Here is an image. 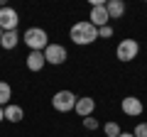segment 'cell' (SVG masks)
<instances>
[{
	"label": "cell",
	"instance_id": "obj_1",
	"mask_svg": "<svg viewBox=\"0 0 147 137\" xmlns=\"http://www.w3.org/2000/svg\"><path fill=\"white\" fill-rule=\"evenodd\" d=\"M69 37H71L74 44H79V47H86V44H93L98 39V27H93L88 20L84 22H76L69 32Z\"/></svg>",
	"mask_w": 147,
	"mask_h": 137
},
{
	"label": "cell",
	"instance_id": "obj_2",
	"mask_svg": "<svg viewBox=\"0 0 147 137\" xmlns=\"http://www.w3.org/2000/svg\"><path fill=\"white\" fill-rule=\"evenodd\" d=\"M22 42L30 47V52H44L49 47V37H47V32L42 27H30L22 34Z\"/></svg>",
	"mask_w": 147,
	"mask_h": 137
},
{
	"label": "cell",
	"instance_id": "obj_3",
	"mask_svg": "<svg viewBox=\"0 0 147 137\" xmlns=\"http://www.w3.org/2000/svg\"><path fill=\"white\" fill-rule=\"evenodd\" d=\"M76 100L79 98H76L71 91H57L54 98H52V105H54V110H59V113H69V110L76 108Z\"/></svg>",
	"mask_w": 147,
	"mask_h": 137
},
{
	"label": "cell",
	"instance_id": "obj_4",
	"mask_svg": "<svg viewBox=\"0 0 147 137\" xmlns=\"http://www.w3.org/2000/svg\"><path fill=\"white\" fill-rule=\"evenodd\" d=\"M137 54H140L137 39H123V42L118 44V49H115V56L120 59V61H132Z\"/></svg>",
	"mask_w": 147,
	"mask_h": 137
},
{
	"label": "cell",
	"instance_id": "obj_5",
	"mask_svg": "<svg viewBox=\"0 0 147 137\" xmlns=\"http://www.w3.org/2000/svg\"><path fill=\"white\" fill-rule=\"evenodd\" d=\"M17 22H20V15H17L15 7L5 5L3 10H0V27H3V32H15Z\"/></svg>",
	"mask_w": 147,
	"mask_h": 137
},
{
	"label": "cell",
	"instance_id": "obj_6",
	"mask_svg": "<svg viewBox=\"0 0 147 137\" xmlns=\"http://www.w3.org/2000/svg\"><path fill=\"white\" fill-rule=\"evenodd\" d=\"M66 47H61V44H49L47 49H44V59H47V64H52V66H61L64 61H66Z\"/></svg>",
	"mask_w": 147,
	"mask_h": 137
},
{
	"label": "cell",
	"instance_id": "obj_7",
	"mask_svg": "<svg viewBox=\"0 0 147 137\" xmlns=\"http://www.w3.org/2000/svg\"><path fill=\"white\" fill-rule=\"evenodd\" d=\"M120 108H123V113H125V115H130V118L142 115V110H145V105H142V100L137 98V95H125V98H123V103H120Z\"/></svg>",
	"mask_w": 147,
	"mask_h": 137
},
{
	"label": "cell",
	"instance_id": "obj_8",
	"mask_svg": "<svg viewBox=\"0 0 147 137\" xmlns=\"http://www.w3.org/2000/svg\"><path fill=\"white\" fill-rule=\"evenodd\" d=\"M88 22L93 27H105L110 22V17H108V10H105V5H96V7H91V17H88Z\"/></svg>",
	"mask_w": 147,
	"mask_h": 137
},
{
	"label": "cell",
	"instance_id": "obj_9",
	"mask_svg": "<svg viewBox=\"0 0 147 137\" xmlns=\"http://www.w3.org/2000/svg\"><path fill=\"white\" fill-rule=\"evenodd\" d=\"M76 115L79 118H91L93 115V110H96V100L91 98V95H84V98H79L76 100Z\"/></svg>",
	"mask_w": 147,
	"mask_h": 137
},
{
	"label": "cell",
	"instance_id": "obj_10",
	"mask_svg": "<svg viewBox=\"0 0 147 137\" xmlns=\"http://www.w3.org/2000/svg\"><path fill=\"white\" fill-rule=\"evenodd\" d=\"M44 64H47V59H44V52H30L27 54V68L30 71H42L44 68Z\"/></svg>",
	"mask_w": 147,
	"mask_h": 137
},
{
	"label": "cell",
	"instance_id": "obj_11",
	"mask_svg": "<svg viewBox=\"0 0 147 137\" xmlns=\"http://www.w3.org/2000/svg\"><path fill=\"white\" fill-rule=\"evenodd\" d=\"M105 10H108L110 20H118V17L125 15V3H123V0H108V3H105Z\"/></svg>",
	"mask_w": 147,
	"mask_h": 137
},
{
	"label": "cell",
	"instance_id": "obj_12",
	"mask_svg": "<svg viewBox=\"0 0 147 137\" xmlns=\"http://www.w3.org/2000/svg\"><path fill=\"white\" fill-rule=\"evenodd\" d=\"M17 42H20V34H17V30L15 32H3V37H0V47L3 49H15L17 47Z\"/></svg>",
	"mask_w": 147,
	"mask_h": 137
},
{
	"label": "cell",
	"instance_id": "obj_13",
	"mask_svg": "<svg viewBox=\"0 0 147 137\" xmlns=\"http://www.w3.org/2000/svg\"><path fill=\"white\" fill-rule=\"evenodd\" d=\"M22 118H25V110H22L20 105H15V103L5 105V120H10V122H20Z\"/></svg>",
	"mask_w": 147,
	"mask_h": 137
},
{
	"label": "cell",
	"instance_id": "obj_14",
	"mask_svg": "<svg viewBox=\"0 0 147 137\" xmlns=\"http://www.w3.org/2000/svg\"><path fill=\"white\" fill-rule=\"evenodd\" d=\"M10 98H12V88L7 81H0V108L10 105Z\"/></svg>",
	"mask_w": 147,
	"mask_h": 137
},
{
	"label": "cell",
	"instance_id": "obj_15",
	"mask_svg": "<svg viewBox=\"0 0 147 137\" xmlns=\"http://www.w3.org/2000/svg\"><path fill=\"white\" fill-rule=\"evenodd\" d=\"M103 130H105L108 137H120V125H118V122H105Z\"/></svg>",
	"mask_w": 147,
	"mask_h": 137
},
{
	"label": "cell",
	"instance_id": "obj_16",
	"mask_svg": "<svg viewBox=\"0 0 147 137\" xmlns=\"http://www.w3.org/2000/svg\"><path fill=\"white\" fill-rule=\"evenodd\" d=\"M84 127H86V130H98L100 122L96 120V118H84Z\"/></svg>",
	"mask_w": 147,
	"mask_h": 137
},
{
	"label": "cell",
	"instance_id": "obj_17",
	"mask_svg": "<svg viewBox=\"0 0 147 137\" xmlns=\"http://www.w3.org/2000/svg\"><path fill=\"white\" fill-rule=\"evenodd\" d=\"M135 137H147V122H137L135 132H132Z\"/></svg>",
	"mask_w": 147,
	"mask_h": 137
},
{
	"label": "cell",
	"instance_id": "obj_18",
	"mask_svg": "<svg viewBox=\"0 0 147 137\" xmlns=\"http://www.w3.org/2000/svg\"><path fill=\"white\" fill-rule=\"evenodd\" d=\"M98 37H105V39H108V37H113V27H110V25L100 27V30H98Z\"/></svg>",
	"mask_w": 147,
	"mask_h": 137
},
{
	"label": "cell",
	"instance_id": "obj_19",
	"mask_svg": "<svg viewBox=\"0 0 147 137\" xmlns=\"http://www.w3.org/2000/svg\"><path fill=\"white\" fill-rule=\"evenodd\" d=\"M5 120V108H0V122Z\"/></svg>",
	"mask_w": 147,
	"mask_h": 137
},
{
	"label": "cell",
	"instance_id": "obj_20",
	"mask_svg": "<svg viewBox=\"0 0 147 137\" xmlns=\"http://www.w3.org/2000/svg\"><path fill=\"white\" fill-rule=\"evenodd\" d=\"M120 137H135L132 132H120Z\"/></svg>",
	"mask_w": 147,
	"mask_h": 137
},
{
	"label": "cell",
	"instance_id": "obj_21",
	"mask_svg": "<svg viewBox=\"0 0 147 137\" xmlns=\"http://www.w3.org/2000/svg\"><path fill=\"white\" fill-rule=\"evenodd\" d=\"M0 37H3V27H0Z\"/></svg>",
	"mask_w": 147,
	"mask_h": 137
}]
</instances>
